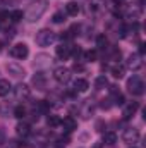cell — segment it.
Segmentation results:
<instances>
[{"instance_id": "30", "label": "cell", "mask_w": 146, "mask_h": 148, "mask_svg": "<svg viewBox=\"0 0 146 148\" xmlns=\"http://www.w3.org/2000/svg\"><path fill=\"white\" fill-rule=\"evenodd\" d=\"M72 69H74V71H84V66H83V64H77V62H76Z\"/></svg>"}, {"instance_id": "13", "label": "cell", "mask_w": 146, "mask_h": 148, "mask_svg": "<svg viewBox=\"0 0 146 148\" xmlns=\"http://www.w3.org/2000/svg\"><path fill=\"white\" fill-rule=\"evenodd\" d=\"M16 133H17V136H21V138H26V136H29V133H31V127H29L28 124H24V122H19V124L16 126Z\"/></svg>"}, {"instance_id": "1", "label": "cell", "mask_w": 146, "mask_h": 148, "mask_svg": "<svg viewBox=\"0 0 146 148\" xmlns=\"http://www.w3.org/2000/svg\"><path fill=\"white\" fill-rule=\"evenodd\" d=\"M46 7H48V3L45 2V0H38L35 2L29 9H28V12H26V19L29 21V23H36L41 19V16L46 12Z\"/></svg>"}, {"instance_id": "29", "label": "cell", "mask_w": 146, "mask_h": 148, "mask_svg": "<svg viewBox=\"0 0 146 148\" xmlns=\"http://www.w3.org/2000/svg\"><path fill=\"white\" fill-rule=\"evenodd\" d=\"M103 127H105V122H103V121H98V122H96V131H100V133H102V131H103Z\"/></svg>"}, {"instance_id": "33", "label": "cell", "mask_w": 146, "mask_h": 148, "mask_svg": "<svg viewBox=\"0 0 146 148\" xmlns=\"http://www.w3.org/2000/svg\"><path fill=\"white\" fill-rule=\"evenodd\" d=\"M139 52H141V53H145V43H141V45H139Z\"/></svg>"}, {"instance_id": "19", "label": "cell", "mask_w": 146, "mask_h": 148, "mask_svg": "<svg viewBox=\"0 0 146 148\" xmlns=\"http://www.w3.org/2000/svg\"><path fill=\"white\" fill-rule=\"evenodd\" d=\"M10 91V83L7 79H0V97H5Z\"/></svg>"}, {"instance_id": "5", "label": "cell", "mask_w": 146, "mask_h": 148, "mask_svg": "<svg viewBox=\"0 0 146 148\" xmlns=\"http://www.w3.org/2000/svg\"><path fill=\"white\" fill-rule=\"evenodd\" d=\"M71 69L69 67H64V66H60V67H55V71H53V77H55V81H59V83H62V84H65V83H69L71 81Z\"/></svg>"}, {"instance_id": "31", "label": "cell", "mask_w": 146, "mask_h": 148, "mask_svg": "<svg viewBox=\"0 0 146 148\" xmlns=\"http://www.w3.org/2000/svg\"><path fill=\"white\" fill-rule=\"evenodd\" d=\"M7 17H10V14H9V12H0V21H5Z\"/></svg>"}, {"instance_id": "2", "label": "cell", "mask_w": 146, "mask_h": 148, "mask_svg": "<svg viewBox=\"0 0 146 148\" xmlns=\"http://www.w3.org/2000/svg\"><path fill=\"white\" fill-rule=\"evenodd\" d=\"M35 40H36V43L40 47H48L50 43H53L57 40V35L52 29H41V31L36 33V38Z\"/></svg>"}, {"instance_id": "7", "label": "cell", "mask_w": 146, "mask_h": 148, "mask_svg": "<svg viewBox=\"0 0 146 148\" xmlns=\"http://www.w3.org/2000/svg\"><path fill=\"white\" fill-rule=\"evenodd\" d=\"M126 66H127L131 71H138V69H141V67H143L141 55H138V53L129 55V57H127V60H126Z\"/></svg>"}, {"instance_id": "25", "label": "cell", "mask_w": 146, "mask_h": 148, "mask_svg": "<svg viewBox=\"0 0 146 148\" xmlns=\"http://www.w3.org/2000/svg\"><path fill=\"white\" fill-rule=\"evenodd\" d=\"M14 117H17V119H23V117H26V109H24L23 105L16 107V109H14Z\"/></svg>"}, {"instance_id": "18", "label": "cell", "mask_w": 146, "mask_h": 148, "mask_svg": "<svg viewBox=\"0 0 146 148\" xmlns=\"http://www.w3.org/2000/svg\"><path fill=\"white\" fill-rule=\"evenodd\" d=\"M105 86H108V79L102 74V76L96 77V81H95V88H96V90H103Z\"/></svg>"}, {"instance_id": "12", "label": "cell", "mask_w": 146, "mask_h": 148, "mask_svg": "<svg viewBox=\"0 0 146 148\" xmlns=\"http://www.w3.org/2000/svg\"><path fill=\"white\" fill-rule=\"evenodd\" d=\"M33 84L36 86V90H45V88H46V77L43 76V73L35 74V77H33Z\"/></svg>"}, {"instance_id": "8", "label": "cell", "mask_w": 146, "mask_h": 148, "mask_svg": "<svg viewBox=\"0 0 146 148\" xmlns=\"http://www.w3.org/2000/svg\"><path fill=\"white\" fill-rule=\"evenodd\" d=\"M122 140H124L126 143H129V145H134V143L139 140V131L134 129V127H127V129L124 131V134H122Z\"/></svg>"}, {"instance_id": "15", "label": "cell", "mask_w": 146, "mask_h": 148, "mask_svg": "<svg viewBox=\"0 0 146 148\" xmlns=\"http://www.w3.org/2000/svg\"><path fill=\"white\" fill-rule=\"evenodd\" d=\"M88 88H89V83L86 79H76V83H74V90L76 91L84 93V91H88Z\"/></svg>"}, {"instance_id": "10", "label": "cell", "mask_w": 146, "mask_h": 148, "mask_svg": "<svg viewBox=\"0 0 146 148\" xmlns=\"http://www.w3.org/2000/svg\"><path fill=\"white\" fill-rule=\"evenodd\" d=\"M71 48H72V47H69L67 43H62V45H59V47H57V50H55V52H57V55H59L60 59H64V60H65V59H69V57H71Z\"/></svg>"}, {"instance_id": "11", "label": "cell", "mask_w": 146, "mask_h": 148, "mask_svg": "<svg viewBox=\"0 0 146 148\" xmlns=\"http://www.w3.org/2000/svg\"><path fill=\"white\" fill-rule=\"evenodd\" d=\"M138 109H139V103L138 102H131L129 105H126V109H124V119H131L136 112H138Z\"/></svg>"}, {"instance_id": "14", "label": "cell", "mask_w": 146, "mask_h": 148, "mask_svg": "<svg viewBox=\"0 0 146 148\" xmlns=\"http://www.w3.org/2000/svg\"><path fill=\"white\" fill-rule=\"evenodd\" d=\"M7 71H9V74H12L14 77H23L24 76V69L16 66V64H7Z\"/></svg>"}, {"instance_id": "26", "label": "cell", "mask_w": 146, "mask_h": 148, "mask_svg": "<svg viewBox=\"0 0 146 148\" xmlns=\"http://www.w3.org/2000/svg\"><path fill=\"white\" fill-rule=\"evenodd\" d=\"M84 59H86V62H95L96 60V50H88L84 53Z\"/></svg>"}, {"instance_id": "34", "label": "cell", "mask_w": 146, "mask_h": 148, "mask_svg": "<svg viewBox=\"0 0 146 148\" xmlns=\"http://www.w3.org/2000/svg\"><path fill=\"white\" fill-rule=\"evenodd\" d=\"M129 148H136V147H129Z\"/></svg>"}, {"instance_id": "24", "label": "cell", "mask_w": 146, "mask_h": 148, "mask_svg": "<svg viewBox=\"0 0 146 148\" xmlns=\"http://www.w3.org/2000/svg\"><path fill=\"white\" fill-rule=\"evenodd\" d=\"M52 21H53L55 24H60V23L65 21V14H64V12H55L53 17H52Z\"/></svg>"}, {"instance_id": "27", "label": "cell", "mask_w": 146, "mask_h": 148, "mask_svg": "<svg viewBox=\"0 0 146 148\" xmlns=\"http://www.w3.org/2000/svg\"><path fill=\"white\" fill-rule=\"evenodd\" d=\"M24 17V14H23V10H14V12H10V19L14 21V23H17V21H21Z\"/></svg>"}, {"instance_id": "6", "label": "cell", "mask_w": 146, "mask_h": 148, "mask_svg": "<svg viewBox=\"0 0 146 148\" xmlns=\"http://www.w3.org/2000/svg\"><path fill=\"white\" fill-rule=\"evenodd\" d=\"M14 97H16V100H19V102H26V100H29L31 91H29V88H28L26 84L19 83V84L14 88Z\"/></svg>"}, {"instance_id": "9", "label": "cell", "mask_w": 146, "mask_h": 148, "mask_svg": "<svg viewBox=\"0 0 146 148\" xmlns=\"http://www.w3.org/2000/svg\"><path fill=\"white\" fill-rule=\"evenodd\" d=\"M60 126L64 127L65 133H72L74 129L77 127V122L74 121L72 117H65V119H60Z\"/></svg>"}, {"instance_id": "32", "label": "cell", "mask_w": 146, "mask_h": 148, "mask_svg": "<svg viewBox=\"0 0 146 148\" xmlns=\"http://www.w3.org/2000/svg\"><path fill=\"white\" fill-rule=\"evenodd\" d=\"M93 148H103V143H102V141H98V143H95V145H93Z\"/></svg>"}, {"instance_id": "23", "label": "cell", "mask_w": 146, "mask_h": 148, "mask_svg": "<svg viewBox=\"0 0 146 148\" xmlns=\"http://www.w3.org/2000/svg\"><path fill=\"white\" fill-rule=\"evenodd\" d=\"M96 45H98V48H102V50H105L107 47H108V40L105 35H98L96 36Z\"/></svg>"}, {"instance_id": "35", "label": "cell", "mask_w": 146, "mask_h": 148, "mask_svg": "<svg viewBox=\"0 0 146 148\" xmlns=\"http://www.w3.org/2000/svg\"><path fill=\"white\" fill-rule=\"evenodd\" d=\"M0 2H2V0H0Z\"/></svg>"}, {"instance_id": "22", "label": "cell", "mask_w": 146, "mask_h": 148, "mask_svg": "<svg viewBox=\"0 0 146 148\" xmlns=\"http://www.w3.org/2000/svg\"><path fill=\"white\" fill-rule=\"evenodd\" d=\"M46 124H48L50 127H57V126H60V117H59V115H55V114H52V115H48Z\"/></svg>"}, {"instance_id": "17", "label": "cell", "mask_w": 146, "mask_h": 148, "mask_svg": "<svg viewBox=\"0 0 146 148\" xmlns=\"http://www.w3.org/2000/svg\"><path fill=\"white\" fill-rule=\"evenodd\" d=\"M65 12H67L69 16H77V14H79V5H77L76 2H69V3L65 5Z\"/></svg>"}, {"instance_id": "20", "label": "cell", "mask_w": 146, "mask_h": 148, "mask_svg": "<svg viewBox=\"0 0 146 148\" xmlns=\"http://www.w3.org/2000/svg\"><path fill=\"white\" fill-rule=\"evenodd\" d=\"M103 143L105 145H115L117 143V134L115 133H105V136H103Z\"/></svg>"}, {"instance_id": "3", "label": "cell", "mask_w": 146, "mask_h": 148, "mask_svg": "<svg viewBox=\"0 0 146 148\" xmlns=\"http://www.w3.org/2000/svg\"><path fill=\"white\" fill-rule=\"evenodd\" d=\"M127 90H129V93H132V95H136V97L143 95V93H145V83H143V79H141L139 76H132V77L127 81Z\"/></svg>"}, {"instance_id": "4", "label": "cell", "mask_w": 146, "mask_h": 148, "mask_svg": "<svg viewBox=\"0 0 146 148\" xmlns=\"http://www.w3.org/2000/svg\"><path fill=\"white\" fill-rule=\"evenodd\" d=\"M10 55H12L14 59L23 60V59H26V57L29 55V48H28L26 43H16V45L10 48Z\"/></svg>"}, {"instance_id": "16", "label": "cell", "mask_w": 146, "mask_h": 148, "mask_svg": "<svg viewBox=\"0 0 146 148\" xmlns=\"http://www.w3.org/2000/svg\"><path fill=\"white\" fill-rule=\"evenodd\" d=\"M110 73H112V76H113L115 79H122L124 74H126V69H124V66H113V67L110 69Z\"/></svg>"}, {"instance_id": "28", "label": "cell", "mask_w": 146, "mask_h": 148, "mask_svg": "<svg viewBox=\"0 0 146 148\" xmlns=\"http://www.w3.org/2000/svg\"><path fill=\"white\" fill-rule=\"evenodd\" d=\"M120 55H122V53H120V50H117V48L112 52V59H113V60H120Z\"/></svg>"}, {"instance_id": "21", "label": "cell", "mask_w": 146, "mask_h": 148, "mask_svg": "<svg viewBox=\"0 0 146 148\" xmlns=\"http://www.w3.org/2000/svg\"><path fill=\"white\" fill-rule=\"evenodd\" d=\"M139 14H141V9L139 7H129V10H127V17L132 19V21H136L139 17Z\"/></svg>"}]
</instances>
